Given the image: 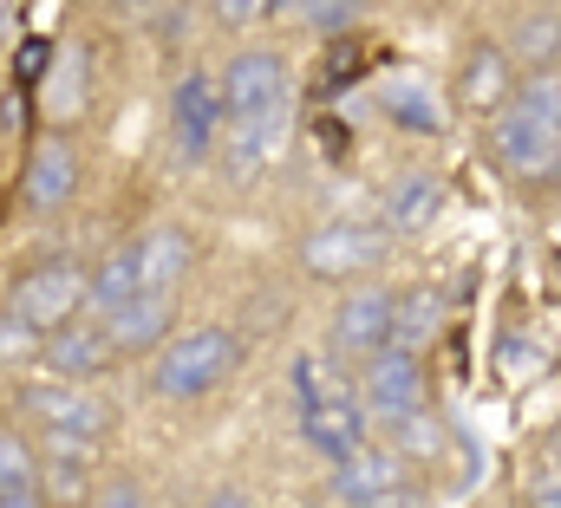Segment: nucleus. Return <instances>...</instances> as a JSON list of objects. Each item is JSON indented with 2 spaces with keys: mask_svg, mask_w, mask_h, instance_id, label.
<instances>
[{
  "mask_svg": "<svg viewBox=\"0 0 561 508\" xmlns=\"http://www.w3.org/2000/svg\"><path fill=\"white\" fill-rule=\"evenodd\" d=\"M536 7H542V0H536Z\"/></svg>",
  "mask_w": 561,
  "mask_h": 508,
  "instance_id": "nucleus-38",
  "label": "nucleus"
},
{
  "mask_svg": "<svg viewBox=\"0 0 561 508\" xmlns=\"http://www.w3.org/2000/svg\"><path fill=\"white\" fill-rule=\"evenodd\" d=\"M287 59L280 53H262V46H249V53H236L229 66H222V79H216V105H222V118H249V112H268V105H287Z\"/></svg>",
  "mask_w": 561,
  "mask_h": 508,
  "instance_id": "nucleus-11",
  "label": "nucleus"
},
{
  "mask_svg": "<svg viewBox=\"0 0 561 508\" xmlns=\"http://www.w3.org/2000/svg\"><path fill=\"white\" fill-rule=\"evenodd\" d=\"M0 508H46V503H39L33 483H13V489H0Z\"/></svg>",
  "mask_w": 561,
  "mask_h": 508,
  "instance_id": "nucleus-35",
  "label": "nucleus"
},
{
  "mask_svg": "<svg viewBox=\"0 0 561 508\" xmlns=\"http://www.w3.org/2000/svg\"><path fill=\"white\" fill-rule=\"evenodd\" d=\"M379 112H386V125L405 130V137H444V125H450L444 99L431 85H419V79H386L379 85Z\"/></svg>",
  "mask_w": 561,
  "mask_h": 508,
  "instance_id": "nucleus-19",
  "label": "nucleus"
},
{
  "mask_svg": "<svg viewBox=\"0 0 561 508\" xmlns=\"http://www.w3.org/2000/svg\"><path fill=\"white\" fill-rule=\"evenodd\" d=\"M13 483H33V437L0 424V489H13Z\"/></svg>",
  "mask_w": 561,
  "mask_h": 508,
  "instance_id": "nucleus-26",
  "label": "nucleus"
},
{
  "mask_svg": "<svg viewBox=\"0 0 561 508\" xmlns=\"http://www.w3.org/2000/svg\"><path fill=\"white\" fill-rule=\"evenodd\" d=\"M496 366H503V379H536L542 372V353L529 346V339H503V353H496Z\"/></svg>",
  "mask_w": 561,
  "mask_h": 508,
  "instance_id": "nucleus-30",
  "label": "nucleus"
},
{
  "mask_svg": "<svg viewBox=\"0 0 561 508\" xmlns=\"http://www.w3.org/2000/svg\"><path fill=\"white\" fill-rule=\"evenodd\" d=\"M92 470L99 463H85V457H59V450H33V489H39V503L46 508H85L92 503Z\"/></svg>",
  "mask_w": 561,
  "mask_h": 508,
  "instance_id": "nucleus-20",
  "label": "nucleus"
},
{
  "mask_svg": "<svg viewBox=\"0 0 561 508\" xmlns=\"http://www.w3.org/2000/svg\"><path fill=\"white\" fill-rule=\"evenodd\" d=\"M72 196H79V143H72L66 130L33 137V150H26V163H20V203H26L33 216H59Z\"/></svg>",
  "mask_w": 561,
  "mask_h": 508,
  "instance_id": "nucleus-9",
  "label": "nucleus"
},
{
  "mask_svg": "<svg viewBox=\"0 0 561 508\" xmlns=\"http://www.w3.org/2000/svg\"><path fill=\"white\" fill-rule=\"evenodd\" d=\"M79 307H85V267L72 254H53V261L26 267L13 280V293H7V313L26 320L33 333H53V326L79 320Z\"/></svg>",
  "mask_w": 561,
  "mask_h": 508,
  "instance_id": "nucleus-5",
  "label": "nucleus"
},
{
  "mask_svg": "<svg viewBox=\"0 0 561 508\" xmlns=\"http://www.w3.org/2000/svg\"><path fill=\"white\" fill-rule=\"evenodd\" d=\"M516 92V59L503 53V46H470V59L457 66V112H470V118H490L503 99Z\"/></svg>",
  "mask_w": 561,
  "mask_h": 508,
  "instance_id": "nucleus-16",
  "label": "nucleus"
},
{
  "mask_svg": "<svg viewBox=\"0 0 561 508\" xmlns=\"http://www.w3.org/2000/svg\"><path fill=\"white\" fill-rule=\"evenodd\" d=\"M437 216H444V183L431 170H405L399 183H386V203H379L386 235H424Z\"/></svg>",
  "mask_w": 561,
  "mask_h": 508,
  "instance_id": "nucleus-17",
  "label": "nucleus"
},
{
  "mask_svg": "<svg viewBox=\"0 0 561 508\" xmlns=\"http://www.w3.org/2000/svg\"><path fill=\"white\" fill-rule=\"evenodd\" d=\"M300 13H307V26L320 39H346L366 20V0H300Z\"/></svg>",
  "mask_w": 561,
  "mask_h": 508,
  "instance_id": "nucleus-25",
  "label": "nucleus"
},
{
  "mask_svg": "<svg viewBox=\"0 0 561 508\" xmlns=\"http://www.w3.org/2000/svg\"><path fill=\"white\" fill-rule=\"evenodd\" d=\"M170 125H176V150H183L190 163L209 157L216 125H222V105H216V79H209V72L176 79V92H170Z\"/></svg>",
  "mask_w": 561,
  "mask_h": 508,
  "instance_id": "nucleus-15",
  "label": "nucleus"
},
{
  "mask_svg": "<svg viewBox=\"0 0 561 508\" xmlns=\"http://www.w3.org/2000/svg\"><path fill=\"white\" fill-rule=\"evenodd\" d=\"M20 411H26L33 430H66V437H92V443H105L112 424H118L112 397H99L92 384H66V379L26 384L20 391Z\"/></svg>",
  "mask_w": 561,
  "mask_h": 508,
  "instance_id": "nucleus-6",
  "label": "nucleus"
},
{
  "mask_svg": "<svg viewBox=\"0 0 561 508\" xmlns=\"http://www.w3.org/2000/svg\"><path fill=\"white\" fill-rule=\"evenodd\" d=\"M118 7H144V0H118Z\"/></svg>",
  "mask_w": 561,
  "mask_h": 508,
  "instance_id": "nucleus-37",
  "label": "nucleus"
},
{
  "mask_svg": "<svg viewBox=\"0 0 561 508\" xmlns=\"http://www.w3.org/2000/svg\"><path fill=\"white\" fill-rule=\"evenodd\" d=\"M85 508H150V496H144V483H131V476H112V483L92 489Z\"/></svg>",
  "mask_w": 561,
  "mask_h": 508,
  "instance_id": "nucleus-31",
  "label": "nucleus"
},
{
  "mask_svg": "<svg viewBox=\"0 0 561 508\" xmlns=\"http://www.w3.org/2000/svg\"><path fill=\"white\" fill-rule=\"evenodd\" d=\"M39 359V333L13 313H0V366H33Z\"/></svg>",
  "mask_w": 561,
  "mask_h": 508,
  "instance_id": "nucleus-28",
  "label": "nucleus"
},
{
  "mask_svg": "<svg viewBox=\"0 0 561 508\" xmlns=\"http://www.w3.org/2000/svg\"><path fill=\"white\" fill-rule=\"evenodd\" d=\"M379 346H392V287L353 280L346 300L327 313V353L333 359H373Z\"/></svg>",
  "mask_w": 561,
  "mask_h": 508,
  "instance_id": "nucleus-8",
  "label": "nucleus"
},
{
  "mask_svg": "<svg viewBox=\"0 0 561 508\" xmlns=\"http://www.w3.org/2000/svg\"><path fill=\"white\" fill-rule=\"evenodd\" d=\"M437 326H444V293H431V287H405V293H392V346L424 353V346L437 339Z\"/></svg>",
  "mask_w": 561,
  "mask_h": 508,
  "instance_id": "nucleus-22",
  "label": "nucleus"
},
{
  "mask_svg": "<svg viewBox=\"0 0 561 508\" xmlns=\"http://www.w3.org/2000/svg\"><path fill=\"white\" fill-rule=\"evenodd\" d=\"M529 503L536 508H561V476H556V450L542 457V470H529Z\"/></svg>",
  "mask_w": 561,
  "mask_h": 508,
  "instance_id": "nucleus-32",
  "label": "nucleus"
},
{
  "mask_svg": "<svg viewBox=\"0 0 561 508\" xmlns=\"http://www.w3.org/2000/svg\"><path fill=\"white\" fill-rule=\"evenodd\" d=\"M203 508H262V496H249V489L222 483V489H209V503H203Z\"/></svg>",
  "mask_w": 561,
  "mask_h": 508,
  "instance_id": "nucleus-34",
  "label": "nucleus"
},
{
  "mask_svg": "<svg viewBox=\"0 0 561 508\" xmlns=\"http://www.w3.org/2000/svg\"><path fill=\"white\" fill-rule=\"evenodd\" d=\"M131 249H138V287H144V293H176V280L196 267V235H190V229H176V222L144 229Z\"/></svg>",
  "mask_w": 561,
  "mask_h": 508,
  "instance_id": "nucleus-18",
  "label": "nucleus"
},
{
  "mask_svg": "<svg viewBox=\"0 0 561 508\" xmlns=\"http://www.w3.org/2000/svg\"><path fill=\"white\" fill-rule=\"evenodd\" d=\"M287 130H294V99H287V105H268V112H249V118H222L209 157H216V170H222L236 189H249L280 150H287Z\"/></svg>",
  "mask_w": 561,
  "mask_h": 508,
  "instance_id": "nucleus-4",
  "label": "nucleus"
},
{
  "mask_svg": "<svg viewBox=\"0 0 561 508\" xmlns=\"http://www.w3.org/2000/svg\"><path fill=\"white\" fill-rule=\"evenodd\" d=\"M144 293L138 287V249L125 242V249H112L99 267H85V307L92 313H105V307H118V300H131Z\"/></svg>",
  "mask_w": 561,
  "mask_h": 508,
  "instance_id": "nucleus-23",
  "label": "nucleus"
},
{
  "mask_svg": "<svg viewBox=\"0 0 561 508\" xmlns=\"http://www.w3.org/2000/svg\"><path fill=\"white\" fill-rule=\"evenodd\" d=\"M386 430V450L399 457V463H444V443H450V424L419 404V411H399L392 424H379Z\"/></svg>",
  "mask_w": 561,
  "mask_h": 508,
  "instance_id": "nucleus-21",
  "label": "nucleus"
},
{
  "mask_svg": "<svg viewBox=\"0 0 561 508\" xmlns=\"http://www.w3.org/2000/svg\"><path fill=\"white\" fill-rule=\"evenodd\" d=\"M359 508H424V489L405 476V483H392V489H379L373 503H359Z\"/></svg>",
  "mask_w": 561,
  "mask_h": 508,
  "instance_id": "nucleus-33",
  "label": "nucleus"
},
{
  "mask_svg": "<svg viewBox=\"0 0 561 508\" xmlns=\"http://www.w3.org/2000/svg\"><path fill=\"white\" fill-rule=\"evenodd\" d=\"M419 404H431L424 353L379 346L373 359H359V411H366V424H392L399 411H419Z\"/></svg>",
  "mask_w": 561,
  "mask_h": 508,
  "instance_id": "nucleus-7",
  "label": "nucleus"
},
{
  "mask_svg": "<svg viewBox=\"0 0 561 508\" xmlns=\"http://www.w3.org/2000/svg\"><path fill=\"white\" fill-rule=\"evenodd\" d=\"M209 13L229 26V33H242V26H255V20H268L275 13V0H209Z\"/></svg>",
  "mask_w": 561,
  "mask_h": 508,
  "instance_id": "nucleus-29",
  "label": "nucleus"
},
{
  "mask_svg": "<svg viewBox=\"0 0 561 508\" xmlns=\"http://www.w3.org/2000/svg\"><path fill=\"white\" fill-rule=\"evenodd\" d=\"M300 437H307V450L313 457H346V450H359L366 437H373V424H366V411H359V397H313V404H300Z\"/></svg>",
  "mask_w": 561,
  "mask_h": 508,
  "instance_id": "nucleus-14",
  "label": "nucleus"
},
{
  "mask_svg": "<svg viewBox=\"0 0 561 508\" xmlns=\"http://www.w3.org/2000/svg\"><path fill=\"white\" fill-rule=\"evenodd\" d=\"M483 143L496 157L503 176L516 183H556L561 170V72L542 66L536 79H523L490 118H483Z\"/></svg>",
  "mask_w": 561,
  "mask_h": 508,
  "instance_id": "nucleus-1",
  "label": "nucleus"
},
{
  "mask_svg": "<svg viewBox=\"0 0 561 508\" xmlns=\"http://www.w3.org/2000/svg\"><path fill=\"white\" fill-rule=\"evenodd\" d=\"M503 53H510L516 66H536V72H542V66H556V53H561V39H556V7L542 0L536 13H523V26L510 33V46H503Z\"/></svg>",
  "mask_w": 561,
  "mask_h": 508,
  "instance_id": "nucleus-24",
  "label": "nucleus"
},
{
  "mask_svg": "<svg viewBox=\"0 0 561 508\" xmlns=\"http://www.w3.org/2000/svg\"><path fill=\"white\" fill-rule=\"evenodd\" d=\"M79 99H85V53L66 46L59 53V72H53V112H72Z\"/></svg>",
  "mask_w": 561,
  "mask_h": 508,
  "instance_id": "nucleus-27",
  "label": "nucleus"
},
{
  "mask_svg": "<svg viewBox=\"0 0 561 508\" xmlns=\"http://www.w3.org/2000/svg\"><path fill=\"white\" fill-rule=\"evenodd\" d=\"M294 508H327V503H294Z\"/></svg>",
  "mask_w": 561,
  "mask_h": 508,
  "instance_id": "nucleus-36",
  "label": "nucleus"
},
{
  "mask_svg": "<svg viewBox=\"0 0 561 508\" xmlns=\"http://www.w3.org/2000/svg\"><path fill=\"white\" fill-rule=\"evenodd\" d=\"M392 235L379 222H320L300 235V267L307 280H373V267H386Z\"/></svg>",
  "mask_w": 561,
  "mask_h": 508,
  "instance_id": "nucleus-3",
  "label": "nucleus"
},
{
  "mask_svg": "<svg viewBox=\"0 0 561 508\" xmlns=\"http://www.w3.org/2000/svg\"><path fill=\"white\" fill-rule=\"evenodd\" d=\"M236 372H242V333H229V326H196V333H176L150 353V391L170 404L209 397Z\"/></svg>",
  "mask_w": 561,
  "mask_h": 508,
  "instance_id": "nucleus-2",
  "label": "nucleus"
},
{
  "mask_svg": "<svg viewBox=\"0 0 561 508\" xmlns=\"http://www.w3.org/2000/svg\"><path fill=\"white\" fill-rule=\"evenodd\" d=\"M405 470L412 463H399L386 443H359V450H346V457H333L327 463V496L340 508H359V503H373L379 489H392V483H405Z\"/></svg>",
  "mask_w": 561,
  "mask_h": 508,
  "instance_id": "nucleus-13",
  "label": "nucleus"
},
{
  "mask_svg": "<svg viewBox=\"0 0 561 508\" xmlns=\"http://www.w3.org/2000/svg\"><path fill=\"white\" fill-rule=\"evenodd\" d=\"M170 326H176V293H131L99 313V333L112 339L118 359H150L170 339Z\"/></svg>",
  "mask_w": 561,
  "mask_h": 508,
  "instance_id": "nucleus-12",
  "label": "nucleus"
},
{
  "mask_svg": "<svg viewBox=\"0 0 561 508\" xmlns=\"http://www.w3.org/2000/svg\"><path fill=\"white\" fill-rule=\"evenodd\" d=\"M46 379H66V384H92L105 372H118V353L112 339L99 333V320H66L53 333H39V359H33Z\"/></svg>",
  "mask_w": 561,
  "mask_h": 508,
  "instance_id": "nucleus-10",
  "label": "nucleus"
}]
</instances>
